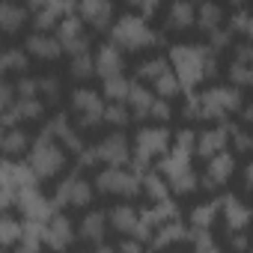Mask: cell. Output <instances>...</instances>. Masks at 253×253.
<instances>
[{"mask_svg":"<svg viewBox=\"0 0 253 253\" xmlns=\"http://www.w3.org/2000/svg\"><path fill=\"white\" fill-rule=\"evenodd\" d=\"M194 137L197 131L191 128H182L170 137V149L155 161V173L167 182L170 194H194L200 188V179H197V170H194Z\"/></svg>","mask_w":253,"mask_h":253,"instance_id":"1","label":"cell"},{"mask_svg":"<svg viewBox=\"0 0 253 253\" xmlns=\"http://www.w3.org/2000/svg\"><path fill=\"white\" fill-rule=\"evenodd\" d=\"M167 63H170V69H173L182 92H194L197 84L211 81L217 75V54L209 45H197V42L170 45Z\"/></svg>","mask_w":253,"mask_h":253,"instance_id":"2","label":"cell"},{"mask_svg":"<svg viewBox=\"0 0 253 253\" xmlns=\"http://www.w3.org/2000/svg\"><path fill=\"white\" fill-rule=\"evenodd\" d=\"M241 107H244L241 89H235L229 84H220V86H209L203 92H188L182 116L217 125V122H229V116H235Z\"/></svg>","mask_w":253,"mask_h":253,"instance_id":"3","label":"cell"},{"mask_svg":"<svg viewBox=\"0 0 253 253\" xmlns=\"http://www.w3.org/2000/svg\"><path fill=\"white\" fill-rule=\"evenodd\" d=\"M107 33H110L107 42H110L113 48H119L122 54H125V51L137 54V51H146V48H158V45H164V33L155 30L149 21L137 18L134 12L119 15V18L110 24Z\"/></svg>","mask_w":253,"mask_h":253,"instance_id":"4","label":"cell"},{"mask_svg":"<svg viewBox=\"0 0 253 253\" xmlns=\"http://www.w3.org/2000/svg\"><path fill=\"white\" fill-rule=\"evenodd\" d=\"M27 170L33 173L36 182H48V179H57L63 170H66V152L48 137V134H36L27 146Z\"/></svg>","mask_w":253,"mask_h":253,"instance_id":"5","label":"cell"},{"mask_svg":"<svg viewBox=\"0 0 253 253\" xmlns=\"http://www.w3.org/2000/svg\"><path fill=\"white\" fill-rule=\"evenodd\" d=\"M170 131L164 125H140L134 140H131V167L137 173L152 170V164L170 149Z\"/></svg>","mask_w":253,"mask_h":253,"instance_id":"6","label":"cell"},{"mask_svg":"<svg viewBox=\"0 0 253 253\" xmlns=\"http://www.w3.org/2000/svg\"><path fill=\"white\" fill-rule=\"evenodd\" d=\"M140 179H143V173L128 170V167H101V170L95 173L92 191H98V194H104V197H125V200H134V197L143 194Z\"/></svg>","mask_w":253,"mask_h":253,"instance_id":"7","label":"cell"},{"mask_svg":"<svg viewBox=\"0 0 253 253\" xmlns=\"http://www.w3.org/2000/svg\"><path fill=\"white\" fill-rule=\"evenodd\" d=\"M92 194H95V191H92V182H89L84 173L72 170V173H66V176L57 182L51 203H54L57 211H63V209H86V206L92 203Z\"/></svg>","mask_w":253,"mask_h":253,"instance_id":"8","label":"cell"},{"mask_svg":"<svg viewBox=\"0 0 253 253\" xmlns=\"http://www.w3.org/2000/svg\"><path fill=\"white\" fill-rule=\"evenodd\" d=\"M72 113L78 116V131H92L101 125V113H104V98L98 89L92 86H78L72 89Z\"/></svg>","mask_w":253,"mask_h":253,"instance_id":"9","label":"cell"},{"mask_svg":"<svg viewBox=\"0 0 253 253\" xmlns=\"http://www.w3.org/2000/svg\"><path fill=\"white\" fill-rule=\"evenodd\" d=\"M78 3H69V0H36V3L27 6V15H30V24H33V33H54L57 21L72 15Z\"/></svg>","mask_w":253,"mask_h":253,"instance_id":"10","label":"cell"},{"mask_svg":"<svg viewBox=\"0 0 253 253\" xmlns=\"http://www.w3.org/2000/svg\"><path fill=\"white\" fill-rule=\"evenodd\" d=\"M92 155L98 167H125L131 161V140L122 131H110L98 143H92Z\"/></svg>","mask_w":253,"mask_h":253,"instance_id":"11","label":"cell"},{"mask_svg":"<svg viewBox=\"0 0 253 253\" xmlns=\"http://www.w3.org/2000/svg\"><path fill=\"white\" fill-rule=\"evenodd\" d=\"M54 39L63 45V54H69V57H75V54H86V51L92 48V45H89V33H86V27H84V21H81L75 12L57 21V27H54Z\"/></svg>","mask_w":253,"mask_h":253,"instance_id":"12","label":"cell"},{"mask_svg":"<svg viewBox=\"0 0 253 253\" xmlns=\"http://www.w3.org/2000/svg\"><path fill=\"white\" fill-rule=\"evenodd\" d=\"M42 134H48L63 152H72L75 158L84 152V137H81V131L75 128V125H72V119L66 116V113H57V116H51L45 125H42Z\"/></svg>","mask_w":253,"mask_h":253,"instance_id":"13","label":"cell"},{"mask_svg":"<svg viewBox=\"0 0 253 253\" xmlns=\"http://www.w3.org/2000/svg\"><path fill=\"white\" fill-rule=\"evenodd\" d=\"M42 241H45L48 250L66 253V250L78 241V238H75V223H72V217L63 214V211H54V214L45 220V226H42Z\"/></svg>","mask_w":253,"mask_h":253,"instance_id":"14","label":"cell"},{"mask_svg":"<svg viewBox=\"0 0 253 253\" xmlns=\"http://www.w3.org/2000/svg\"><path fill=\"white\" fill-rule=\"evenodd\" d=\"M15 209L24 214V220H36V223H45V220L57 211L54 203H51V197H45V194L39 191V185L18 191V197H15Z\"/></svg>","mask_w":253,"mask_h":253,"instance_id":"15","label":"cell"},{"mask_svg":"<svg viewBox=\"0 0 253 253\" xmlns=\"http://www.w3.org/2000/svg\"><path fill=\"white\" fill-rule=\"evenodd\" d=\"M232 173H235V155L226 149V152L209 158L206 167H203V173H200L197 179H200V185H203L206 191H220V188L232 179Z\"/></svg>","mask_w":253,"mask_h":253,"instance_id":"16","label":"cell"},{"mask_svg":"<svg viewBox=\"0 0 253 253\" xmlns=\"http://www.w3.org/2000/svg\"><path fill=\"white\" fill-rule=\"evenodd\" d=\"M75 15L84 21V27L89 24L92 30L104 33V30H110V24L116 21V6L110 3V0H84V3L75 6Z\"/></svg>","mask_w":253,"mask_h":253,"instance_id":"17","label":"cell"},{"mask_svg":"<svg viewBox=\"0 0 253 253\" xmlns=\"http://www.w3.org/2000/svg\"><path fill=\"white\" fill-rule=\"evenodd\" d=\"M229 146V122H217V125H209V128H203L197 137H194V155L200 158H214L220 152H226Z\"/></svg>","mask_w":253,"mask_h":253,"instance_id":"18","label":"cell"},{"mask_svg":"<svg viewBox=\"0 0 253 253\" xmlns=\"http://www.w3.org/2000/svg\"><path fill=\"white\" fill-rule=\"evenodd\" d=\"M75 238H81L84 244H89L92 250L95 247H104V238H107V211L101 209H89L81 223L75 226Z\"/></svg>","mask_w":253,"mask_h":253,"instance_id":"19","label":"cell"},{"mask_svg":"<svg viewBox=\"0 0 253 253\" xmlns=\"http://www.w3.org/2000/svg\"><path fill=\"white\" fill-rule=\"evenodd\" d=\"M253 84V45L250 42H238L235 54L229 60V86L244 89Z\"/></svg>","mask_w":253,"mask_h":253,"instance_id":"20","label":"cell"},{"mask_svg":"<svg viewBox=\"0 0 253 253\" xmlns=\"http://www.w3.org/2000/svg\"><path fill=\"white\" fill-rule=\"evenodd\" d=\"M217 214L226 220V232H241L250 223V209L241 203L238 194H220L217 197Z\"/></svg>","mask_w":253,"mask_h":253,"instance_id":"21","label":"cell"},{"mask_svg":"<svg viewBox=\"0 0 253 253\" xmlns=\"http://www.w3.org/2000/svg\"><path fill=\"white\" fill-rule=\"evenodd\" d=\"M92 69H95V75L101 81L116 78V75H125V54L119 48H113L110 42H104V45H98L92 51Z\"/></svg>","mask_w":253,"mask_h":253,"instance_id":"22","label":"cell"},{"mask_svg":"<svg viewBox=\"0 0 253 253\" xmlns=\"http://www.w3.org/2000/svg\"><path fill=\"white\" fill-rule=\"evenodd\" d=\"M24 54L36 57V60H45V63H54V60L63 57V45L54 39V33H30L24 39Z\"/></svg>","mask_w":253,"mask_h":253,"instance_id":"23","label":"cell"},{"mask_svg":"<svg viewBox=\"0 0 253 253\" xmlns=\"http://www.w3.org/2000/svg\"><path fill=\"white\" fill-rule=\"evenodd\" d=\"M152 101H155L152 89L143 86V84H137V81H131L128 98H125V107H128V113H131V122H146L149 110H152Z\"/></svg>","mask_w":253,"mask_h":253,"instance_id":"24","label":"cell"},{"mask_svg":"<svg viewBox=\"0 0 253 253\" xmlns=\"http://www.w3.org/2000/svg\"><path fill=\"white\" fill-rule=\"evenodd\" d=\"M137 217H140V209L134 203H119L107 211V223L119 232V235H134V226H137Z\"/></svg>","mask_w":253,"mask_h":253,"instance_id":"25","label":"cell"},{"mask_svg":"<svg viewBox=\"0 0 253 253\" xmlns=\"http://www.w3.org/2000/svg\"><path fill=\"white\" fill-rule=\"evenodd\" d=\"M194 15H197V6L188 3V0H176V3L167 9V18H164V30L170 33H185L194 27Z\"/></svg>","mask_w":253,"mask_h":253,"instance_id":"26","label":"cell"},{"mask_svg":"<svg viewBox=\"0 0 253 253\" xmlns=\"http://www.w3.org/2000/svg\"><path fill=\"white\" fill-rule=\"evenodd\" d=\"M176 241H188V223H182V217H176V220H170V223H161L155 232H152V238H149V244L161 253L164 247H170V244H176Z\"/></svg>","mask_w":253,"mask_h":253,"instance_id":"27","label":"cell"},{"mask_svg":"<svg viewBox=\"0 0 253 253\" xmlns=\"http://www.w3.org/2000/svg\"><path fill=\"white\" fill-rule=\"evenodd\" d=\"M24 24H30L27 6L0 3V36H15V33H21Z\"/></svg>","mask_w":253,"mask_h":253,"instance_id":"28","label":"cell"},{"mask_svg":"<svg viewBox=\"0 0 253 253\" xmlns=\"http://www.w3.org/2000/svg\"><path fill=\"white\" fill-rule=\"evenodd\" d=\"M170 72V63H167V57H149V60H140L137 63V69H134V81L137 84H143V86H152L161 75H167Z\"/></svg>","mask_w":253,"mask_h":253,"instance_id":"29","label":"cell"},{"mask_svg":"<svg viewBox=\"0 0 253 253\" xmlns=\"http://www.w3.org/2000/svg\"><path fill=\"white\" fill-rule=\"evenodd\" d=\"M42 226L45 223H36V220H21V238H18V253H39L45 247L42 241Z\"/></svg>","mask_w":253,"mask_h":253,"instance_id":"30","label":"cell"},{"mask_svg":"<svg viewBox=\"0 0 253 253\" xmlns=\"http://www.w3.org/2000/svg\"><path fill=\"white\" fill-rule=\"evenodd\" d=\"M194 24L209 36V33H214L217 27H223V9H220L217 3H203V6H197Z\"/></svg>","mask_w":253,"mask_h":253,"instance_id":"31","label":"cell"},{"mask_svg":"<svg viewBox=\"0 0 253 253\" xmlns=\"http://www.w3.org/2000/svg\"><path fill=\"white\" fill-rule=\"evenodd\" d=\"M27 146H30V137H27L24 128H6V131H3V140H0V152H3L6 158H18V155H24Z\"/></svg>","mask_w":253,"mask_h":253,"instance_id":"32","label":"cell"},{"mask_svg":"<svg viewBox=\"0 0 253 253\" xmlns=\"http://www.w3.org/2000/svg\"><path fill=\"white\" fill-rule=\"evenodd\" d=\"M128 86H131V78H125V75L107 78V81H101V98H107V104H125Z\"/></svg>","mask_w":253,"mask_h":253,"instance_id":"33","label":"cell"},{"mask_svg":"<svg viewBox=\"0 0 253 253\" xmlns=\"http://www.w3.org/2000/svg\"><path fill=\"white\" fill-rule=\"evenodd\" d=\"M140 188H143V194H146L152 203H164V200H170V197H173V194H170V188H167V182H164L155 170H146V173H143Z\"/></svg>","mask_w":253,"mask_h":253,"instance_id":"34","label":"cell"},{"mask_svg":"<svg viewBox=\"0 0 253 253\" xmlns=\"http://www.w3.org/2000/svg\"><path fill=\"white\" fill-rule=\"evenodd\" d=\"M27 63H30V57L24 54V48H0V69H3V75L18 72V78H21V75H27Z\"/></svg>","mask_w":253,"mask_h":253,"instance_id":"35","label":"cell"},{"mask_svg":"<svg viewBox=\"0 0 253 253\" xmlns=\"http://www.w3.org/2000/svg\"><path fill=\"white\" fill-rule=\"evenodd\" d=\"M217 220V200H209V203H200L191 209V226L188 229H211Z\"/></svg>","mask_w":253,"mask_h":253,"instance_id":"36","label":"cell"},{"mask_svg":"<svg viewBox=\"0 0 253 253\" xmlns=\"http://www.w3.org/2000/svg\"><path fill=\"white\" fill-rule=\"evenodd\" d=\"M188 241L194 244V253H226L211 235V229H188Z\"/></svg>","mask_w":253,"mask_h":253,"instance_id":"37","label":"cell"},{"mask_svg":"<svg viewBox=\"0 0 253 253\" xmlns=\"http://www.w3.org/2000/svg\"><path fill=\"white\" fill-rule=\"evenodd\" d=\"M21 238V220L12 214H0V250H12Z\"/></svg>","mask_w":253,"mask_h":253,"instance_id":"38","label":"cell"},{"mask_svg":"<svg viewBox=\"0 0 253 253\" xmlns=\"http://www.w3.org/2000/svg\"><path fill=\"white\" fill-rule=\"evenodd\" d=\"M128 122H131V113H128V107H125V104H104L101 125H110L113 131H122Z\"/></svg>","mask_w":253,"mask_h":253,"instance_id":"39","label":"cell"},{"mask_svg":"<svg viewBox=\"0 0 253 253\" xmlns=\"http://www.w3.org/2000/svg\"><path fill=\"white\" fill-rule=\"evenodd\" d=\"M39 95L45 104H54L60 95H63V78L48 72V75H39Z\"/></svg>","mask_w":253,"mask_h":253,"instance_id":"40","label":"cell"},{"mask_svg":"<svg viewBox=\"0 0 253 253\" xmlns=\"http://www.w3.org/2000/svg\"><path fill=\"white\" fill-rule=\"evenodd\" d=\"M226 30L235 36V33H241V36H250L253 33V18H250V12L244 9V6H235L232 12H229V24H226Z\"/></svg>","mask_w":253,"mask_h":253,"instance_id":"41","label":"cell"},{"mask_svg":"<svg viewBox=\"0 0 253 253\" xmlns=\"http://www.w3.org/2000/svg\"><path fill=\"white\" fill-rule=\"evenodd\" d=\"M69 72H72V78H78V81L92 78V75H95V69H92V51L69 57Z\"/></svg>","mask_w":253,"mask_h":253,"instance_id":"42","label":"cell"},{"mask_svg":"<svg viewBox=\"0 0 253 253\" xmlns=\"http://www.w3.org/2000/svg\"><path fill=\"white\" fill-rule=\"evenodd\" d=\"M12 86L15 98H39V75H21Z\"/></svg>","mask_w":253,"mask_h":253,"instance_id":"43","label":"cell"},{"mask_svg":"<svg viewBox=\"0 0 253 253\" xmlns=\"http://www.w3.org/2000/svg\"><path fill=\"white\" fill-rule=\"evenodd\" d=\"M229 143L235 146V152H250V134L241 128V125L238 122H229Z\"/></svg>","mask_w":253,"mask_h":253,"instance_id":"44","label":"cell"},{"mask_svg":"<svg viewBox=\"0 0 253 253\" xmlns=\"http://www.w3.org/2000/svg\"><path fill=\"white\" fill-rule=\"evenodd\" d=\"M170 116H173V107H170V101H164V98H158V95H155V101H152V110H149V122H152V125H164Z\"/></svg>","mask_w":253,"mask_h":253,"instance_id":"45","label":"cell"},{"mask_svg":"<svg viewBox=\"0 0 253 253\" xmlns=\"http://www.w3.org/2000/svg\"><path fill=\"white\" fill-rule=\"evenodd\" d=\"M131 12L137 15V18H143V21H152V15L158 12V3L155 0H131Z\"/></svg>","mask_w":253,"mask_h":253,"instance_id":"46","label":"cell"},{"mask_svg":"<svg viewBox=\"0 0 253 253\" xmlns=\"http://www.w3.org/2000/svg\"><path fill=\"white\" fill-rule=\"evenodd\" d=\"M12 104H15V86H12V81L0 78V113H6Z\"/></svg>","mask_w":253,"mask_h":253,"instance_id":"47","label":"cell"},{"mask_svg":"<svg viewBox=\"0 0 253 253\" xmlns=\"http://www.w3.org/2000/svg\"><path fill=\"white\" fill-rule=\"evenodd\" d=\"M15 191L6 188V185H0V214H9V209H15Z\"/></svg>","mask_w":253,"mask_h":253,"instance_id":"48","label":"cell"},{"mask_svg":"<svg viewBox=\"0 0 253 253\" xmlns=\"http://www.w3.org/2000/svg\"><path fill=\"white\" fill-rule=\"evenodd\" d=\"M226 244L235 250V253H247V232H226Z\"/></svg>","mask_w":253,"mask_h":253,"instance_id":"49","label":"cell"},{"mask_svg":"<svg viewBox=\"0 0 253 253\" xmlns=\"http://www.w3.org/2000/svg\"><path fill=\"white\" fill-rule=\"evenodd\" d=\"M119 253H143V244L134 241V238H125V241L119 244Z\"/></svg>","mask_w":253,"mask_h":253,"instance_id":"50","label":"cell"},{"mask_svg":"<svg viewBox=\"0 0 253 253\" xmlns=\"http://www.w3.org/2000/svg\"><path fill=\"white\" fill-rule=\"evenodd\" d=\"M92 253H113V250H107V247H95Z\"/></svg>","mask_w":253,"mask_h":253,"instance_id":"51","label":"cell"},{"mask_svg":"<svg viewBox=\"0 0 253 253\" xmlns=\"http://www.w3.org/2000/svg\"><path fill=\"white\" fill-rule=\"evenodd\" d=\"M3 131H6V128H3V125H0V140H3Z\"/></svg>","mask_w":253,"mask_h":253,"instance_id":"52","label":"cell"},{"mask_svg":"<svg viewBox=\"0 0 253 253\" xmlns=\"http://www.w3.org/2000/svg\"><path fill=\"white\" fill-rule=\"evenodd\" d=\"M0 253H12V250H0Z\"/></svg>","mask_w":253,"mask_h":253,"instance_id":"53","label":"cell"},{"mask_svg":"<svg viewBox=\"0 0 253 253\" xmlns=\"http://www.w3.org/2000/svg\"><path fill=\"white\" fill-rule=\"evenodd\" d=\"M0 78H3V69H0Z\"/></svg>","mask_w":253,"mask_h":253,"instance_id":"54","label":"cell"},{"mask_svg":"<svg viewBox=\"0 0 253 253\" xmlns=\"http://www.w3.org/2000/svg\"><path fill=\"white\" fill-rule=\"evenodd\" d=\"M152 253H158V250H152Z\"/></svg>","mask_w":253,"mask_h":253,"instance_id":"55","label":"cell"}]
</instances>
